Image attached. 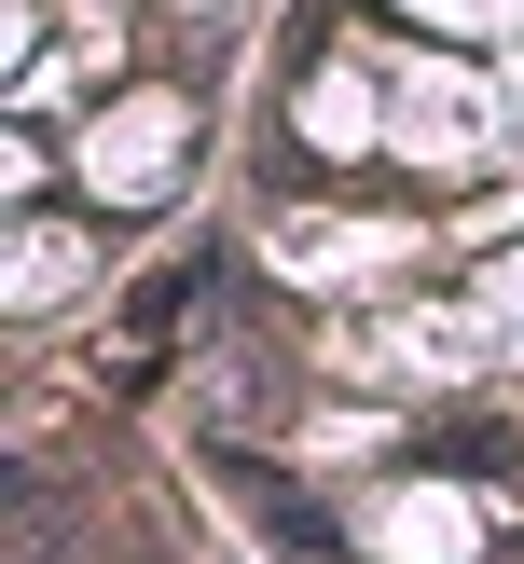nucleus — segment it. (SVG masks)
<instances>
[{
	"instance_id": "1",
	"label": "nucleus",
	"mask_w": 524,
	"mask_h": 564,
	"mask_svg": "<svg viewBox=\"0 0 524 564\" xmlns=\"http://www.w3.org/2000/svg\"><path fill=\"white\" fill-rule=\"evenodd\" d=\"M14 564H110V523L83 482H55V468H28L14 482Z\"/></svg>"
}]
</instances>
